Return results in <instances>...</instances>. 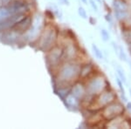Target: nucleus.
<instances>
[{"label":"nucleus","instance_id":"nucleus-19","mask_svg":"<svg viewBox=\"0 0 131 129\" xmlns=\"http://www.w3.org/2000/svg\"><path fill=\"white\" fill-rule=\"evenodd\" d=\"M105 18H106V20H107L108 23H112V18H111V15H110V14H107L106 17H105Z\"/></svg>","mask_w":131,"mask_h":129},{"label":"nucleus","instance_id":"nucleus-7","mask_svg":"<svg viewBox=\"0 0 131 129\" xmlns=\"http://www.w3.org/2000/svg\"><path fill=\"white\" fill-rule=\"evenodd\" d=\"M70 93L73 95V96H74L78 100L81 101H81L83 100V99L85 98V96L86 94L85 83L80 79L74 82V83L72 85Z\"/></svg>","mask_w":131,"mask_h":129},{"label":"nucleus","instance_id":"nucleus-21","mask_svg":"<svg viewBox=\"0 0 131 129\" xmlns=\"http://www.w3.org/2000/svg\"><path fill=\"white\" fill-rule=\"evenodd\" d=\"M129 6H130V10H131V0H129Z\"/></svg>","mask_w":131,"mask_h":129},{"label":"nucleus","instance_id":"nucleus-22","mask_svg":"<svg viewBox=\"0 0 131 129\" xmlns=\"http://www.w3.org/2000/svg\"><path fill=\"white\" fill-rule=\"evenodd\" d=\"M95 1H97V2H99V3H101V0H95Z\"/></svg>","mask_w":131,"mask_h":129},{"label":"nucleus","instance_id":"nucleus-20","mask_svg":"<svg viewBox=\"0 0 131 129\" xmlns=\"http://www.w3.org/2000/svg\"><path fill=\"white\" fill-rule=\"evenodd\" d=\"M128 52H129V53L131 55V45H128Z\"/></svg>","mask_w":131,"mask_h":129},{"label":"nucleus","instance_id":"nucleus-13","mask_svg":"<svg viewBox=\"0 0 131 129\" xmlns=\"http://www.w3.org/2000/svg\"><path fill=\"white\" fill-rule=\"evenodd\" d=\"M101 39L104 42H107L110 39V34L108 33L106 29H101Z\"/></svg>","mask_w":131,"mask_h":129},{"label":"nucleus","instance_id":"nucleus-1","mask_svg":"<svg viewBox=\"0 0 131 129\" xmlns=\"http://www.w3.org/2000/svg\"><path fill=\"white\" fill-rule=\"evenodd\" d=\"M86 96L94 99L101 92L109 87V82L107 81V77L102 73L97 71L85 82Z\"/></svg>","mask_w":131,"mask_h":129},{"label":"nucleus","instance_id":"nucleus-2","mask_svg":"<svg viewBox=\"0 0 131 129\" xmlns=\"http://www.w3.org/2000/svg\"><path fill=\"white\" fill-rule=\"evenodd\" d=\"M82 63L79 60L67 61V64L62 66L60 71L61 80L66 84L73 85L74 82L80 79Z\"/></svg>","mask_w":131,"mask_h":129},{"label":"nucleus","instance_id":"nucleus-23","mask_svg":"<svg viewBox=\"0 0 131 129\" xmlns=\"http://www.w3.org/2000/svg\"><path fill=\"white\" fill-rule=\"evenodd\" d=\"M129 63V65H130V69H131V62H128Z\"/></svg>","mask_w":131,"mask_h":129},{"label":"nucleus","instance_id":"nucleus-6","mask_svg":"<svg viewBox=\"0 0 131 129\" xmlns=\"http://www.w3.org/2000/svg\"><path fill=\"white\" fill-rule=\"evenodd\" d=\"M104 126L107 128H130L131 125L129 119L122 114L112 120H107Z\"/></svg>","mask_w":131,"mask_h":129},{"label":"nucleus","instance_id":"nucleus-11","mask_svg":"<svg viewBox=\"0 0 131 129\" xmlns=\"http://www.w3.org/2000/svg\"><path fill=\"white\" fill-rule=\"evenodd\" d=\"M116 73H117V76L121 79V80L122 82H123V84H127L128 82H127V77L125 75V73H124V71L123 69L122 68V67L120 66H116Z\"/></svg>","mask_w":131,"mask_h":129},{"label":"nucleus","instance_id":"nucleus-15","mask_svg":"<svg viewBox=\"0 0 131 129\" xmlns=\"http://www.w3.org/2000/svg\"><path fill=\"white\" fill-rule=\"evenodd\" d=\"M116 82H117V85L119 86V89L121 91L122 94H125V89H124V86H123V82L122 81L121 79L119 77H116Z\"/></svg>","mask_w":131,"mask_h":129},{"label":"nucleus","instance_id":"nucleus-5","mask_svg":"<svg viewBox=\"0 0 131 129\" xmlns=\"http://www.w3.org/2000/svg\"><path fill=\"white\" fill-rule=\"evenodd\" d=\"M125 111L126 107H124L123 103L119 101L118 99L114 101L111 104L106 105L101 110V114H102L103 118H104V120L106 121L114 119V118L117 117V116L122 115V114L125 113Z\"/></svg>","mask_w":131,"mask_h":129},{"label":"nucleus","instance_id":"nucleus-3","mask_svg":"<svg viewBox=\"0 0 131 129\" xmlns=\"http://www.w3.org/2000/svg\"><path fill=\"white\" fill-rule=\"evenodd\" d=\"M117 99L116 92L110 87H108L103 92H101L100 94L97 95L91 105L88 107V109L94 110V111H101L103 107L111 104Z\"/></svg>","mask_w":131,"mask_h":129},{"label":"nucleus","instance_id":"nucleus-9","mask_svg":"<svg viewBox=\"0 0 131 129\" xmlns=\"http://www.w3.org/2000/svg\"><path fill=\"white\" fill-rule=\"evenodd\" d=\"M122 37L127 45H131V27L125 26V28L122 31Z\"/></svg>","mask_w":131,"mask_h":129},{"label":"nucleus","instance_id":"nucleus-14","mask_svg":"<svg viewBox=\"0 0 131 129\" xmlns=\"http://www.w3.org/2000/svg\"><path fill=\"white\" fill-rule=\"evenodd\" d=\"M78 13L81 16V18H82L83 19H86L88 18V13H86V10L84 9L82 6H80L78 8Z\"/></svg>","mask_w":131,"mask_h":129},{"label":"nucleus","instance_id":"nucleus-10","mask_svg":"<svg viewBox=\"0 0 131 129\" xmlns=\"http://www.w3.org/2000/svg\"><path fill=\"white\" fill-rule=\"evenodd\" d=\"M92 50H93L94 54L95 55V57L98 58V60H103V58H104L103 52H101V50L95 45V44H93L92 45Z\"/></svg>","mask_w":131,"mask_h":129},{"label":"nucleus","instance_id":"nucleus-18","mask_svg":"<svg viewBox=\"0 0 131 129\" xmlns=\"http://www.w3.org/2000/svg\"><path fill=\"white\" fill-rule=\"evenodd\" d=\"M126 110L129 113V114H131V102H127Z\"/></svg>","mask_w":131,"mask_h":129},{"label":"nucleus","instance_id":"nucleus-12","mask_svg":"<svg viewBox=\"0 0 131 129\" xmlns=\"http://www.w3.org/2000/svg\"><path fill=\"white\" fill-rule=\"evenodd\" d=\"M117 55L119 56V58L122 61H123V62H127V63L129 62V61H128V55H127V53L125 52V51H124V49L122 47V46H120L119 52H118Z\"/></svg>","mask_w":131,"mask_h":129},{"label":"nucleus","instance_id":"nucleus-8","mask_svg":"<svg viewBox=\"0 0 131 129\" xmlns=\"http://www.w3.org/2000/svg\"><path fill=\"white\" fill-rule=\"evenodd\" d=\"M95 64H93L92 62H86L82 63L81 73H80V80L85 82L94 73H95L98 69H96Z\"/></svg>","mask_w":131,"mask_h":129},{"label":"nucleus","instance_id":"nucleus-17","mask_svg":"<svg viewBox=\"0 0 131 129\" xmlns=\"http://www.w3.org/2000/svg\"><path fill=\"white\" fill-rule=\"evenodd\" d=\"M112 46H113V49L115 51V52L116 54H118V52H119V48H120V45H117V43H115V41L112 42Z\"/></svg>","mask_w":131,"mask_h":129},{"label":"nucleus","instance_id":"nucleus-24","mask_svg":"<svg viewBox=\"0 0 131 129\" xmlns=\"http://www.w3.org/2000/svg\"><path fill=\"white\" fill-rule=\"evenodd\" d=\"M129 92H130V96H131V89H129Z\"/></svg>","mask_w":131,"mask_h":129},{"label":"nucleus","instance_id":"nucleus-16","mask_svg":"<svg viewBox=\"0 0 131 129\" xmlns=\"http://www.w3.org/2000/svg\"><path fill=\"white\" fill-rule=\"evenodd\" d=\"M89 5H91V7L93 8V10L94 11H98V6L96 5V1L95 0H89Z\"/></svg>","mask_w":131,"mask_h":129},{"label":"nucleus","instance_id":"nucleus-4","mask_svg":"<svg viewBox=\"0 0 131 129\" xmlns=\"http://www.w3.org/2000/svg\"><path fill=\"white\" fill-rule=\"evenodd\" d=\"M112 6L116 19L122 24L125 23L131 14L129 2L128 0H113Z\"/></svg>","mask_w":131,"mask_h":129}]
</instances>
